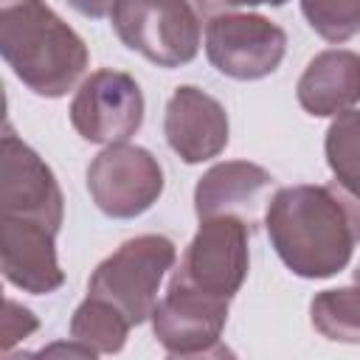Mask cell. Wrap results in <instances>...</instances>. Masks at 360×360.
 <instances>
[{
	"mask_svg": "<svg viewBox=\"0 0 360 360\" xmlns=\"http://www.w3.org/2000/svg\"><path fill=\"white\" fill-rule=\"evenodd\" d=\"M278 259L301 278L340 273L360 242V200L338 183L284 186L264 214Z\"/></svg>",
	"mask_w": 360,
	"mask_h": 360,
	"instance_id": "cell-1",
	"label": "cell"
},
{
	"mask_svg": "<svg viewBox=\"0 0 360 360\" xmlns=\"http://www.w3.org/2000/svg\"><path fill=\"white\" fill-rule=\"evenodd\" d=\"M298 104L315 118H338L360 101V53L321 51L298 79Z\"/></svg>",
	"mask_w": 360,
	"mask_h": 360,
	"instance_id": "cell-14",
	"label": "cell"
},
{
	"mask_svg": "<svg viewBox=\"0 0 360 360\" xmlns=\"http://www.w3.org/2000/svg\"><path fill=\"white\" fill-rule=\"evenodd\" d=\"M39 329V321L31 309H25L22 304H17L14 298H6V309H3V332H0V346L8 354L20 340H25L31 332Z\"/></svg>",
	"mask_w": 360,
	"mask_h": 360,
	"instance_id": "cell-19",
	"label": "cell"
},
{
	"mask_svg": "<svg viewBox=\"0 0 360 360\" xmlns=\"http://www.w3.org/2000/svg\"><path fill=\"white\" fill-rule=\"evenodd\" d=\"M0 53L14 76L45 98L65 96L90 62L84 39L37 0L0 6Z\"/></svg>",
	"mask_w": 360,
	"mask_h": 360,
	"instance_id": "cell-2",
	"label": "cell"
},
{
	"mask_svg": "<svg viewBox=\"0 0 360 360\" xmlns=\"http://www.w3.org/2000/svg\"><path fill=\"white\" fill-rule=\"evenodd\" d=\"M110 20L121 42L160 68H180L200 51V8L191 3H115Z\"/></svg>",
	"mask_w": 360,
	"mask_h": 360,
	"instance_id": "cell-5",
	"label": "cell"
},
{
	"mask_svg": "<svg viewBox=\"0 0 360 360\" xmlns=\"http://www.w3.org/2000/svg\"><path fill=\"white\" fill-rule=\"evenodd\" d=\"M208 62L231 79L256 82L270 76L287 51V34L278 22L239 6H202Z\"/></svg>",
	"mask_w": 360,
	"mask_h": 360,
	"instance_id": "cell-4",
	"label": "cell"
},
{
	"mask_svg": "<svg viewBox=\"0 0 360 360\" xmlns=\"http://www.w3.org/2000/svg\"><path fill=\"white\" fill-rule=\"evenodd\" d=\"M166 360H239V357L233 354L231 346L217 340V343H211L205 349H197V352H172Z\"/></svg>",
	"mask_w": 360,
	"mask_h": 360,
	"instance_id": "cell-21",
	"label": "cell"
},
{
	"mask_svg": "<svg viewBox=\"0 0 360 360\" xmlns=\"http://www.w3.org/2000/svg\"><path fill=\"white\" fill-rule=\"evenodd\" d=\"M129 321L124 318L121 309H115L112 304L101 301V298H84L73 318H70V335L73 340L90 346L98 354H115L124 349L127 335H129Z\"/></svg>",
	"mask_w": 360,
	"mask_h": 360,
	"instance_id": "cell-15",
	"label": "cell"
},
{
	"mask_svg": "<svg viewBox=\"0 0 360 360\" xmlns=\"http://www.w3.org/2000/svg\"><path fill=\"white\" fill-rule=\"evenodd\" d=\"M301 11L307 22L312 25L315 34H321L326 42H346L360 31V3L338 0V3H323V0H307L301 3Z\"/></svg>",
	"mask_w": 360,
	"mask_h": 360,
	"instance_id": "cell-18",
	"label": "cell"
},
{
	"mask_svg": "<svg viewBox=\"0 0 360 360\" xmlns=\"http://www.w3.org/2000/svg\"><path fill=\"white\" fill-rule=\"evenodd\" d=\"M149 321L158 343L169 352H197L219 340L228 321V301L169 281Z\"/></svg>",
	"mask_w": 360,
	"mask_h": 360,
	"instance_id": "cell-11",
	"label": "cell"
},
{
	"mask_svg": "<svg viewBox=\"0 0 360 360\" xmlns=\"http://www.w3.org/2000/svg\"><path fill=\"white\" fill-rule=\"evenodd\" d=\"M174 259L177 248L169 236L143 233L127 239L93 270L87 281V295L112 304L132 326H138L152 318L160 281L166 270H172Z\"/></svg>",
	"mask_w": 360,
	"mask_h": 360,
	"instance_id": "cell-3",
	"label": "cell"
},
{
	"mask_svg": "<svg viewBox=\"0 0 360 360\" xmlns=\"http://www.w3.org/2000/svg\"><path fill=\"white\" fill-rule=\"evenodd\" d=\"M312 326L335 343H360V287L323 290L309 301Z\"/></svg>",
	"mask_w": 360,
	"mask_h": 360,
	"instance_id": "cell-16",
	"label": "cell"
},
{
	"mask_svg": "<svg viewBox=\"0 0 360 360\" xmlns=\"http://www.w3.org/2000/svg\"><path fill=\"white\" fill-rule=\"evenodd\" d=\"M56 231L31 222L0 217V264L3 276L34 295H48L65 284V273L53 245Z\"/></svg>",
	"mask_w": 360,
	"mask_h": 360,
	"instance_id": "cell-12",
	"label": "cell"
},
{
	"mask_svg": "<svg viewBox=\"0 0 360 360\" xmlns=\"http://www.w3.org/2000/svg\"><path fill=\"white\" fill-rule=\"evenodd\" d=\"M248 239H250V225L245 219L236 217L202 219L172 281L231 301L248 278V264H250Z\"/></svg>",
	"mask_w": 360,
	"mask_h": 360,
	"instance_id": "cell-6",
	"label": "cell"
},
{
	"mask_svg": "<svg viewBox=\"0 0 360 360\" xmlns=\"http://www.w3.org/2000/svg\"><path fill=\"white\" fill-rule=\"evenodd\" d=\"M354 284L360 287V264H357V270H354Z\"/></svg>",
	"mask_w": 360,
	"mask_h": 360,
	"instance_id": "cell-23",
	"label": "cell"
},
{
	"mask_svg": "<svg viewBox=\"0 0 360 360\" xmlns=\"http://www.w3.org/2000/svg\"><path fill=\"white\" fill-rule=\"evenodd\" d=\"M87 191L101 214L132 219L149 211L163 194V169L143 146H104L87 166Z\"/></svg>",
	"mask_w": 360,
	"mask_h": 360,
	"instance_id": "cell-7",
	"label": "cell"
},
{
	"mask_svg": "<svg viewBox=\"0 0 360 360\" xmlns=\"http://www.w3.org/2000/svg\"><path fill=\"white\" fill-rule=\"evenodd\" d=\"M31 360H98V352L79 340H53L39 352H31Z\"/></svg>",
	"mask_w": 360,
	"mask_h": 360,
	"instance_id": "cell-20",
	"label": "cell"
},
{
	"mask_svg": "<svg viewBox=\"0 0 360 360\" xmlns=\"http://www.w3.org/2000/svg\"><path fill=\"white\" fill-rule=\"evenodd\" d=\"M163 132L169 146L186 163H202L228 146L231 124L225 107L214 96L194 84H183L166 104Z\"/></svg>",
	"mask_w": 360,
	"mask_h": 360,
	"instance_id": "cell-10",
	"label": "cell"
},
{
	"mask_svg": "<svg viewBox=\"0 0 360 360\" xmlns=\"http://www.w3.org/2000/svg\"><path fill=\"white\" fill-rule=\"evenodd\" d=\"M323 152L335 183L360 200V110H349L329 124Z\"/></svg>",
	"mask_w": 360,
	"mask_h": 360,
	"instance_id": "cell-17",
	"label": "cell"
},
{
	"mask_svg": "<svg viewBox=\"0 0 360 360\" xmlns=\"http://www.w3.org/2000/svg\"><path fill=\"white\" fill-rule=\"evenodd\" d=\"M0 217L31 219L59 231L65 217V197L51 166L6 129L0 143Z\"/></svg>",
	"mask_w": 360,
	"mask_h": 360,
	"instance_id": "cell-9",
	"label": "cell"
},
{
	"mask_svg": "<svg viewBox=\"0 0 360 360\" xmlns=\"http://www.w3.org/2000/svg\"><path fill=\"white\" fill-rule=\"evenodd\" d=\"M270 186H273V174L262 169L259 163L225 160V163L211 166L197 180L194 211L200 222L214 219V217H236L253 228Z\"/></svg>",
	"mask_w": 360,
	"mask_h": 360,
	"instance_id": "cell-13",
	"label": "cell"
},
{
	"mask_svg": "<svg viewBox=\"0 0 360 360\" xmlns=\"http://www.w3.org/2000/svg\"><path fill=\"white\" fill-rule=\"evenodd\" d=\"M143 93L135 76L112 68L93 70L70 101V124L90 143H127L143 124Z\"/></svg>",
	"mask_w": 360,
	"mask_h": 360,
	"instance_id": "cell-8",
	"label": "cell"
},
{
	"mask_svg": "<svg viewBox=\"0 0 360 360\" xmlns=\"http://www.w3.org/2000/svg\"><path fill=\"white\" fill-rule=\"evenodd\" d=\"M3 360H31V352H8Z\"/></svg>",
	"mask_w": 360,
	"mask_h": 360,
	"instance_id": "cell-22",
	"label": "cell"
}]
</instances>
